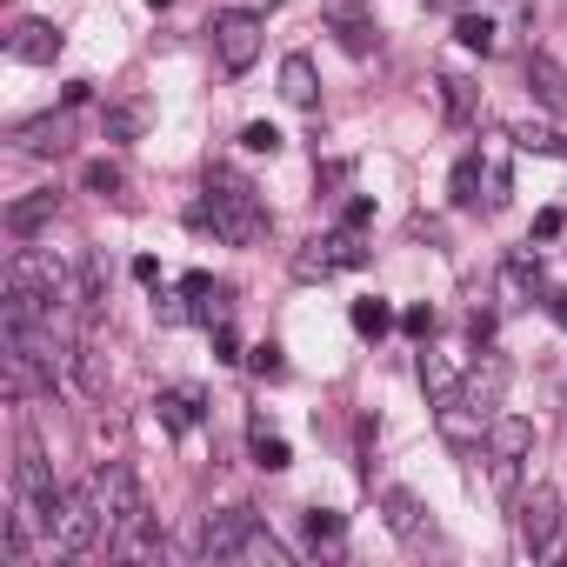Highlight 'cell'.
Returning a JSON list of instances; mask_svg holds the SVG:
<instances>
[{
    "mask_svg": "<svg viewBox=\"0 0 567 567\" xmlns=\"http://www.w3.org/2000/svg\"><path fill=\"white\" fill-rule=\"evenodd\" d=\"M194 227H214L227 247H254L260 234H267V207H260V194L234 174V167H214L207 174V200L187 214Z\"/></svg>",
    "mask_w": 567,
    "mask_h": 567,
    "instance_id": "6da1fadb",
    "label": "cell"
},
{
    "mask_svg": "<svg viewBox=\"0 0 567 567\" xmlns=\"http://www.w3.org/2000/svg\"><path fill=\"white\" fill-rule=\"evenodd\" d=\"M61 301H68V267L41 247H21L8 260V321H54Z\"/></svg>",
    "mask_w": 567,
    "mask_h": 567,
    "instance_id": "7a4b0ae2",
    "label": "cell"
},
{
    "mask_svg": "<svg viewBox=\"0 0 567 567\" xmlns=\"http://www.w3.org/2000/svg\"><path fill=\"white\" fill-rule=\"evenodd\" d=\"M94 507H101V527H107V547H127L134 534H147V501H141V481H134V467H121V461H107V467H94Z\"/></svg>",
    "mask_w": 567,
    "mask_h": 567,
    "instance_id": "3957f363",
    "label": "cell"
},
{
    "mask_svg": "<svg viewBox=\"0 0 567 567\" xmlns=\"http://www.w3.org/2000/svg\"><path fill=\"white\" fill-rule=\"evenodd\" d=\"M14 494H21V507L54 534V514H61V494H68V487H54V461L41 454L34 434H21V447H14Z\"/></svg>",
    "mask_w": 567,
    "mask_h": 567,
    "instance_id": "277c9868",
    "label": "cell"
},
{
    "mask_svg": "<svg viewBox=\"0 0 567 567\" xmlns=\"http://www.w3.org/2000/svg\"><path fill=\"white\" fill-rule=\"evenodd\" d=\"M260 41H267V28H260L254 8H227V14H214V54H220L227 74H247V68L260 61Z\"/></svg>",
    "mask_w": 567,
    "mask_h": 567,
    "instance_id": "5b68a950",
    "label": "cell"
},
{
    "mask_svg": "<svg viewBox=\"0 0 567 567\" xmlns=\"http://www.w3.org/2000/svg\"><path fill=\"white\" fill-rule=\"evenodd\" d=\"M101 534H107V527H101L94 487H68V494H61V514H54V534H48V540H54L61 554H87Z\"/></svg>",
    "mask_w": 567,
    "mask_h": 567,
    "instance_id": "8992f818",
    "label": "cell"
},
{
    "mask_svg": "<svg viewBox=\"0 0 567 567\" xmlns=\"http://www.w3.org/2000/svg\"><path fill=\"white\" fill-rule=\"evenodd\" d=\"M514 534H520L527 554H554L560 547V501H554V487H534V494L514 501Z\"/></svg>",
    "mask_w": 567,
    "mask_h": 567,
    "instance_id": "52a82bcc",
    "label": "cell"
},
{
    "mask_svg": "<svg viewBox=\"0 0 567 567\" xmlns=\"http://www.w3.org/2000/svg\"><path fill=\"white\" fill-rule=\"evenodd\" d=\"M501 394H507V361H501V354H481L474 374L461 381V401H467L481 421H494V414H501Z\"/></svg>",
    "mask_w": 567,
    "mask_h": 567,
    "instance_id": "ba28073f",
    "label": "cell"
},
{
    "mask_svg": "<svg viewBox=\"0 0 567 567\" xmlns=\"http://www.w3.org/2000/svg\"><path fill=\"white\" fill-rule=\"evenodd\" d=\"M61 48H68V34L54 21H14V34H8V54L28 61V68H48Z\"/></svg>",
    "mask_w": 567,
    "mask_h": 567,
    "instance_id": "9c48e42d",
    "label": "cell"
},
{
    "mask_svg": "<svg viewBox=\"0 0 567 567\" xmlns=\"http://www.w3.org/2000/svg\"><path fill=\"white\" fill-rule=\"evenodd\" d=\"M527 94L547 107V114H567V68L554 61V54H540V48H527Z\"/></svg>",
    "mask_w": 567,
    "mask_h": 567,
    "instance_id": "30bf717a",
    "label": "cell"
},
{
    "mask_svg": "<svg viewBox=\"0 0 567 567\" xmlns=\"http://www.w3.org/2000/svg\"><path fill=\"white\" fill-rule=\"evenodd\" d=\"M181 288H187V301H194V321H200L207 334L234 321V295L220 288V280H214V274H187V280H181Z\"/></svg>",
    "mask_w": 567,
    "mask_h": 567,
    "instance_id": "8fae6325",
    "label": "cell"
},
{
    "mask_svg": "<svg viewBox=\"0 0 567 567\" xmlns=\"http://www.w3.org/2000/svg\"><path fill=\"white\" fill-rule=\"evenodd\" d=\"M247 527H254V507H227V514H214V520L200 527V554H207V560H234L240 540H247Z\"/></svg>",
    "mask_w": 567,
    "mask_h": 567,
    "instance_id": "7c38bea8",
    "label": "cell"
},
{
    "mask_svg": "<svg viewBox=\"0 0 567 567\" xmlns=\"http://www.w3.org/2000/svg\"><path fill=\"white\" fill-rule=\"evenodd\" d=\"M321 14H328V28L341 34L348 54H374V21H368L361 0H321Z\"/></svg>",
    "mask_w": 567,
    "mask_h": 567,
    "instance_id": "4fadbf2b",
    "label": "cell"
},
{
    "mask_svg": "<svg viewBox=\"0 0 567 567\" xmlns=\"http://www.w3.org/2000/svg\"><path fill=\"white\" fill-rule=\"evenodd\" d=\"M534 295H540V254L520 247V254H507V267H501V308H527Z\"/></svg>",
    "mask_w": 567,
    "mask_h": 567,
    "instance_id": "5bb4252c",
    "label": "cell"
},
{
    "mask_svg": "<svg viewBox=\"0 0 567 567\" xmlns=\"http://www.w3.org/2000/svg\"><path fill=\"white\" fill-rule=\"evenodd\" d=\"M154 408H161V421H167L174 434H187V427H200V421H207V394H200V388H161V401H154Z\"/></svg>",
    "mask_w": 567,
    "mask_h": 567,
    "instance_id": "9a60e30c",
    "label": "cell"
},
{
    "mask_svg": "<svg viewBox=\"0 0 567 567\" xmlns=\"http://www.w3.org/2000/svg\"><path fill=\"white\" fill-rule=\"evenodd\" d=\"M280 101H288V107H315L321 101V81H315V61L308 54L280 61Z\"/></svg>",
    "mask_w": 567,
    "mask_h": 567,
    "instance_id": "2e32d148",
    "label": "cell"
},
{
    "mask_svg": "<svg viewBox=\"0 0 567 567\" xmlns=\"http://www.w3.org/2000/svg\"><path fill=\"white\" fill-rule=\"evenodd\" d=\"M487 454H514V461H527V454H534V421H520V414H494V421H487Z\"/></svg>",
    "mask_w": 567,
    "mask_h": 567,
    "instance_id": "e0dca14e",
    "label": "cell"
},
{
    "mask_svg": "<svg viewBox=\"0 0 567 567\" xmlns=\"http://www.w3.org/2000/svg\"><path fill=\"white\" fill-rule=\"evenodd\" d=\"M14 141H21L28 154H61V147H68V114H41V121H28Z\"/></svg>",
    "mask_w": 567,
    "mask_h": 567,
    "instance_id": "ac0fdd59",
    "label": "cell"
},
{
    "mask_svg": "<svg viewBox=\"0 0 567 567\" xmlns=\"http://www.w3.org/2000/svg\"><path fill=\"white\" fill-rule=\"evenodd\" d=\"M381 507H388V527H394L401 540H414V534H421V501H414V487H388V494H381Z\"/></svg>",
    "mask_w": 567,
    "mask_h": 567,
    "instance_id": "d6986e66",
    "label": "cell"
},
{
    "mask_svg": "<svg viewBox=\"0 0 567 567\" xmlns=\"http://www.w3.org/2000/svg\"><path fill=\"white\" fill-rule=\"evenodd\" d=\"M48 220H54V194H28V200L8 207V234H21V240H28L34 227H48Z\"/></svg>",
    "mask_w": 567,
    "mask_h": 567,
    "instance_id": "ffe728a7",
    "label": "cell"
},
{
    "mask_svg": "<svg viewBox=\"0 0 567 567\" xmlns=\"http://www.w3.org/2000/svg\"><path fill=\"white\" fill-rule=\"evenodd\" d=\"M328 274H341V260H334V240L321 234V240H308L295 254V280H328Z\"/></svg>",
    "mask_w": 567,
    "mask_h": 567,
    "instance_id": "44dd1931",
    "label": "cell"
},
{
    "mask_svg": "<svg viewBox=\"0 0 567 567\" xmlns=\"http://www.w3.org/2000/svg\"><path fill=\"white\" fill-rule=\"evenodd\" d=\"M507 141L527 147V154H560V161H567V134H554V127H540V121H514Z\"/></svg>",
    "mask_w": 567,
    "mask_h": 567,
    "instance_id": "7402d4cb",
    "label": "cell"
},
{
    "mask_svg": "<svg viewBox=\"0 0 567 567\" xmlns=\"http://www.w3.org/2000/svg\"><path fill=\"white\" fill-rule=\"evenodd\" d=\"M74 301H81V315H101V308H107V260H101V254L81 260V295H74Z\"/></svg>",
    "mask_w": 567,
    "mask_h": 567,
    "instance_id": "603a6c76",
    "label": "cell"
},
{
    "mask_svg": "<svg viewBox=\"0 0 567 567\" xmlns=\"http://www.w3.org/2000/svg\"><path fill=\"white\" fill-rule=\"evenodd\" d=\"M247 447H254V461L267 467V474H280V467H288V441H280L260 414H254V427H247Z\"/></svg>",
    "mask_w": 567,
    "mask_h": 567,
    "instance_id": "cb8c5ba5",
    "label": "cell"
},
{
    "mask_svg": "<svg viewBox=\"0 0 567 567\" xmlns=\"http://www.w3.org/2000/svg\"><path fill=\"white\" fill-rule=\"evenodd\" d=\"M234 560H260V567H288V547H280V540H274V534H267V527H260V520H254V527H247V540H240V554H234Z\"/></svg>",
    "mask_w": 567,
    "mask_h": 567,
    "instance_id": "d4e9b609",
    "label": "cell"
},
{
    "mask_svg": "<svg viewBox=\"0 0 567 567\" xmlns=\"http://www.w3.org/2000/svg\"><path fill=\"white\" fill-rule=\"evenodd\" d=\"M441 101H447V121H454V127H467V121H474V107H481V101H474V81H461V74H447V81H441Z\"/></svg>",
    "mask_w": 567,
    "mask_h": 567,
    "instance_id": "484cf974",
    "label": "cell"
},
{
    "mask_svg": "<svg viewBox=\"0 0 567 567\" xmlns=\"http://www.w3.org/2000/svg\"><path fill=\"white\" fill-rule=\"evenodd\" d=\"M454 41H461L467 54H494V21H487V14H461V21H454Z\"/></svg>",
    "mask_w": 567,
    "mask_h": 567,
    "instance_id": "4316f807",
    "label": "cell"
},
{
    "mask_svg": "<svg viewBox=\"0 0 567 567\" xmlns=\"http://www.w3.org/2000/svg\"><path fill=\"white\" fill-rule=\"evenodd\" d=\"M421 388H427L434 401H454V394H461V381H454V368H447L441 354H421Z\"/></svg>",
    "mask_w": 567,
    "mask_h": 567,
    "instance_id": "83f0119b",
    "label": "cell"
},
{
    "mask_svg": "<svg viewBox=\"0 0 567 567\" xmlns=\"http://www.w3.org/2000/svg\"><path fill=\"white\" fill-rule=\"evenodd\" d=\"M28 507L21 514H8V527H0V554H8V567H28Z\"/></svg>",
    "mask_w": 567,
    "mask_h": 567,
    "instance_id": "f1b7e54d",
    "label": "cell"
},
{
    "mask_svg": "<svg viewBox=\"0 0 567 567\" xmlns=\"http://www.w3.org/2000/svg\"><path fill=\"white\" fill-rule=\"evenodd\" d=\"M81 187H87V194H101V200H107V194L121 200V187H127V174H121L114 161H87V174H81Z\"/></svg>",
    "mask_w": 567,
    "mask_h": 567,
    "instance_id": "f546056e",
    "label": "cell"
},
{
    "mask_svg": "<svg viewBox=\"0 0 567 567\" xmlns=\"http://www.w3.org/2000/svg\"><path fill=\"white\" fill-rule=\"evenodd\" d=\"M481 187H487V161H474V154H467V161L454 167V200H461V207H474V200H481Z\"/></svg>",
    "mask_w": 567,
    "mask_h": 567,
    "instance_id": "4dcf8cb0",
    "label": "cell"
},
{
    "mask_svg": "<svg viewBox=\"0 0 567 567\" xmlns=\"http://www.w3.org/2000/svg\"><path fill=\"white\" fill-rule=\"evenodd\" d=\"M74 374H81V388H87V394H107V368H101V348H94V341H81V348H74Z\"/></svg>",
    "mask_w": 567,
    "mask_h": 567,
    "instance_id": "1f68e13d",
    "label": "cell"
},
{
    "mask_svg": "<svg viewBox=\"0 0 567 567\" xmlns=\"http://www.w3.org/2000/svg\"><path fill=\"white\" fill-rule=\"evenodd\" d=\"M341 534H348V520L334 507H308V540L315 547H341Z\"/></svg>",
    "mask_w": 567,
    "mask_h": 567,
    "instance_id": "d6a6232c",
    "label": "cell"
},
{
    "mask_svg": "<svg viewBox=\"0 0 567 567\" xmlns=\"http://www.w3.org/2000/svg\"><path fill=\"white\" fill-rule=\"evenodd\" d=\"M354 328H361V334H388V328H394V308H388L381 295H368V301H354Z\"/></svg>",
    "mask_w": 567,
    "mask_h": 567,
    "instance_id": "836d02e7",
    "label": "cell"
},
{
    "mask_svg": "<svg viewBox=\"0 0 567 567\" xmlns=\"http://www.w3.org/2000/svg\"><path fill=\"white\" fill-rule=\"evenodd\" d=\"M187 315H194V308H187V288H181V295H167V288H154V321H161V328H181Z\"/></svg>",
    "mask_w": 567,
    "mask_h": 567,
    "instance_id": "e575fe53",
    "label": "cell"
},
{
    "mask_svg": "<svg viewBox=\"0 0 567 567\" xmlns=\"http://www.w3.org/2000/svg\"><path fill=\"white\" fill-rule=\"evenodd\" d=\"M247 368H254L260 381H280V374H288V361H280V348H274V341H260V348H247Z\"/></svg>",
    "mask_w": 567,
    "mask_h": 567,
    "instance_id": "d590c367",
    "label": "cell"
},
{
    "mask_svg": "<svg viewBox=\"0 0 567 567\" xmlns=\"http://www.w3.org/2000/svg\"><path fill=\"white\" fill-rule=\"evenodd\" d=\"M101 127H107V141H134L141 134V107H107Z\"/></svg>",
    "mask_w": 567,
    "mask_h": 567,
    "instance_id": "8d00e7d4",
    "label": "cell"
},
{
    "mask_svg": "<svg viewBox=\"0 0 567 567\" xmlns=\"http://www.w3.org/2000/svg\"><path fill=\"white\" fill-rule=\"evenodd\" d=\"M514 481H520V461L514 454H487V487L494 494H514Z\"/></svg>",
    "mask_w": 567,
    "mask_h": 567,
    "instance_id": "74e56055",
    "label": "cell"
},
{
    "mask_svg": "<svg viewBox=\"0 0 567 567\" xmlns=\"http://www.w3.org/2000/svg\"><path fill=\"white\" fill-rule=\"evenodd\" d=\"M240 147H247V154H280V127H267V121H254V127L240 134Z\"/></svg>",
    "mask_w": 567,
    "mask_h": 567,
    "instance_id": "f35d334b",
    "label": "cell"
},
{
    "mask_svg": "<svg viewBox=\"0 0 567 567\" xmlns=\"http://www.w3.org/2000/svg\"><path fill=\"white\" fill-rule=\"evenodd\" d=\"M507 194H514L507 167H501V161H487V194H481V200H487V207H507Z\"/></svg>",
    "mask_w": 567,
    "mask_h": 567,
    "instance_id": "ab89813d",
    "label": "cell"
},
{
    "mask_svg": "<svg viewBox=\"0 0 567 567\" xmlns=\"http://www.w3.org/2000/svg\"><path fill=\"white\" fill-rule=\"evenodd\" d=\"M401 328H408L414 341H427V334H434V308H408V315H401Z\"/></svg>",
    "mask_w": 567,
    "mask_h": 567,
    "instance_id": "60d3db41",
    "label": "cell"
},
{
    "mask_svg": "<svg viewBox=\"0 0 567 567\" xmlns=\"http://www.w3.org/2000/svg\"><path fill=\"white\" fill-rule=\"evenodd\" d=\"M214 354H220V361H240V341H234V321H227V328H214Z\"/></svg>",
    "mask_w": 567,
    "mask_h": 567,
    "instance_id": "b9f144b4",
    "label": "cell"
},
{
    "mask_svg": "<svg viewBox=\"0 0 567 567\" xmlns=\"http://www.w3.org/2000/svg\"><path fill=\"white\" fill-rule=\"evenodd\" d=\"M134 280H147V288H161V260H154V254H141V260H134Z\"/></svg>",
    "mask_w": 567,
    "mask_h": 567,
    "instance_id": "7bdbcfd3",
    "label": "cell"
},
{
    "mask_svg": "<svg viewBox=\"0 0 567 567\" xmlns=\"http://www.w3.org/2000/svg\"><path fill=\"white\" fill-rule=\"evenodd\" d=\"M374 220V207L368 200H348V214H341V227H368Z\"/></svg>",
    "mask_w": 567,
    "mask_h": 567,
    "instance_id": "ee69618b",
    "label": "cell"
},
{
    "mask_svg": "<svg viewBox=\"0 0 567 567\" xmlns=\"http://www.w3.org/2000/svg\"><path fill=\"white\" fill-rule=\"evenodd\" d=\"M467 334H474V341H487V334H494V315H487V308H474V315H467Z\"/></svg>",
    "mask_w": 567,
    "mask_h": 567,
    "instance_id": "f6af8a7d",
    "label": "cell"
},
{
    "mask_svg": "<svg viewBox=\"0 0 567 567\" xmlns=\"http://www.w3.org/2000/svg\"><path fill=\"white\" fill-rule=\"evenodd\" d=\"M534 234H540V240H554V234H560V207H547V214L534 220Z\"/></svg>",
    "mask_w": 567,
    "mask_h": 567,
    "instance_id": "bcb514c9",
    "label": "cell"
},
{
    "mask_svg": "<svg viewBox=\"0 0 567 567\" xmlns=\"http://www.w3.org/2000/svg\"><path fill=\"white\" fill-rule=\"evenodd\" d=\"M547 315H554V321L567 328V288H554V295H547Z\"/></svg>",
    "mask_w": 567,
    "mask_h": 567,
    "instance_id": "7dc6e473",
    "label": "cell"
},
{
    "mask_svg": "<svg viewBox=\"0 0 567 567\" xmlns=\"http://www.w3.org/2000/svg\"><path fill=\"white\" fill-rule=\"evenodd\" d=\"M254 8H288V0H254Z\"/></svg>",
    "mask_w": 567,
    "mask_h": 567,
    "instance_id": "c3c4849f",
    "label": "cell"
}]
</instances>
